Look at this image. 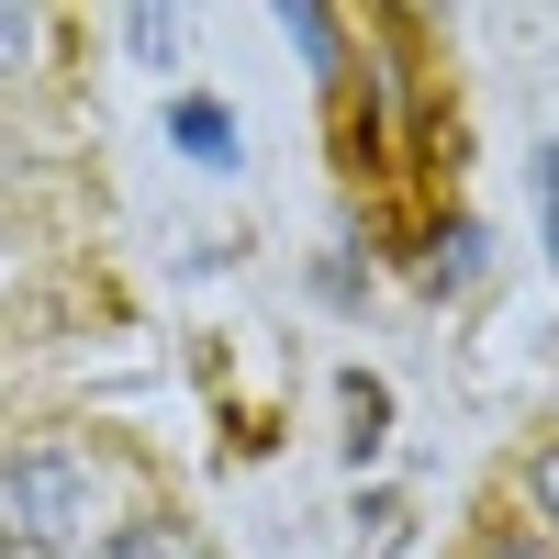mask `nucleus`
I'll use <instances>...</instances> for the list:
<instances>
[{"instance_id":"1","label":"nucleus","mask_w":559,"mask_h":559,"mask_svg":"<svg viewBox=\"0 0 559 559\" xmlns=\"http://www.w3.org/2000/svg\"><path fill=\"white\" fill-rule=\"evenodd\" d=\"M90 503H102V471H90L79 448H12L0 459V548L57 559L90 526Z\"/></svg>"},{"instance_id":"2","label":"nucleus","mask_w":559,"mask_h":559,"mask_svg":"<svg viewBox=\"0 0 559 559\" xmlns=\"http://www.w3.org/2000/svg\"><path fill=\"white\" fill-rule=\"evenodd\" d=\"M168 146L202 157V168H236V112L224 102H168Z\"/></svg>"},{"instance_id":"3","label":"nucleus","mask_w":559,"mask_h":559,"mask_svg":"<svg viewBox=\"0 0 559 559\" xmlns=\"http://www.w3.org/2000/svg\"><path fill=\"white\" fill-rule=\"evenodd\" d=\"M102 559H202V548H191V526H168V515H146V526H123V537H112Z\"/></svg>"},{"instance_id":"4","label":"nucleus","mask_w":559,"mask_h":559,"mask_svg":"<svg viewBox=\"0 0 559 559\" xmlns=\"http://www.w3.org/2000/svg\"><path fill=\"white\" fill-rule=\"evenodd\" d=\"M280 34H292L313 68H336V12H302V0H292V12H280Z\"/></svg>"},{"instance_id":"5","label":"nucleus","mask_w":559,"mask_h":559,"mask_svg":"<svg viewBox=\"0 0 559 559\" xmlns=\"http://www.w3.org/2000/svg\"><path fill=\"white\" fill-rule=\"evenodd\" d=\"M471 258H481V224H448L437 236V280H471Z\"/></svg>"},{"instance_id":"6","label":"nucleus","mask_w":559,"mask_h":559,"mask_svg":"<svg viewBox=\"0 0 559 559\" xmlns=\"http://www.w3.org/2000/svg\"><path fill=\"white\" fill-rule=\"evenodd\" d=\"M537 224H548V258H559V146L537 157Z\"/></svg>"},{"instance_id":"7","label":"nucleus","mask_w":559,"mask_h":559,"mask_svg":"<svg viewBox=\"0 0 559 559\" xmlns=\"http://www.w3.org/2000/svg\"><path fill=\"white\" fill-rule=\"evenodd\" d=\"M471 559H548V537H526V526H492Z\"/></svg>"},{"instance_id":"8","label":"nucleus","mask_w":559,"mask_h":559,"mask_svg":"<svg viewBox=\"0 0 559 559\" xmlns=\"http://www.w3.org/2000/svg\"><path fill=\"white\" fill-rule=\"evenodd\" d=\"M23 45H34V12H0V79L23 68Z\"/></svg>"},{"instance_id":"9","label":"nucleus","mask_w":559,"mask_h":559,"mask_svg":"<svg viewBox=\"0 0 559 559\" xmlns=\"http://www.w3.org/2000/svg\"><path fill=\"white\" fill-rule=\"evenodd\" d=\"M526 492L548 503V526H559V448H548V459H537V471H526Z\"/></svg>"}]
</instances>
